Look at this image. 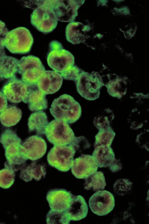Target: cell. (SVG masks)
Here are the masks:
<instances>
[{
  "mask_svg": "<svg viewBox=\"0 0 149 224\" xmlns=\"http://www.w3.org/2000/svg\"><path fill=\"white\" fill-rule=\"evenodd\" d=\"M46 220L48 224H69L70 221L65 211H58L51 209L46 215Z\"/></svg>",
  "mask_w": 149,
  "mask_h": 224,
  "instance_id": "f1b7e54d",
  "label": "cell"
},
{
  "mask_svg": "<svg viewBox=\"0 0 149 224\" xmlns=\"http://www.w3.org/2000/svg\"><path fill=\"white\" fill-rule=\"evenodd\" d=\"M133 183L127 179L117 180L113 185L115 192L117 194L123 195L127 193L131 190Z\"/></svg>",
  "mask_w": 149,
  "mask_h": 224,
  "instance_id": "1f68e13d",
  "label": "cell"
},
{
  "mask_svg": "<svg viewBox=\"0 0 149 224\" xmlns=\"http://www.w3.org/2000/svg\"><path fill=\"white\" fill-rule=\"evenodd\" d=\"M28 89V85L15 76L8 79L1 91L7 100L12 103L16 104L24 100Z\"/></svg>",
  "mask_w": 149,
  "mask_h": 224,
  "instance_id": "7c38bea8",
  "label": "cell"
},
{
  "mask_svg": "<svg viewBox=\"0 0 149 224\" xmlns=\"http://www.w3.org/2000/svg\"><path fill=\"white\" fill-rule=\"evenodd\" d=\"M7 100L3 93L0 91V113L7 106Z\"/></svg>",
  "mask_w": 149,
  "mask_h": 224,
  "instance_id": "8d00e7d4",
  "label": "cell"
},
{
  "mask_svg": "<svg viewBox=\"0 0 149 224\" xmlns=\"http://www.w3.org/2000/svg\"><path fill=\"white\" fill-rule=\"evenodd\" d=\"M34 42L31 32L23 27L8 32L4 40V46L11 53L24 54L30 51Z\"/></svg>",
  "mask_w": 149,
  "mask_h": 224,
  "instance_id": "3957f363",
  "label": "cell"
},
{
  "mask_svg": "<svg viewBox=\"0 0 149 224\" xmlns=\"http://www.w3.org/2000/svg\"><path fill=\"white\" fill-rule=\"evenodd\" d=\"M23 102L28 104L32 112L42 111L48 107L46 95L39 89L37 83L28 85L27 96Z\"/></svg>",
  "mask_w": 149,
  "mask_h": 224,
  "instance_id": "e0dca14e",
  "label": "cell"
},
{
  "mask_svg": "<svg viewBox=\"0 0 149 224\" xmlns=\"http://www.w3.org/2000/svg\"><path fill=\"white\" fill-rule=\"evenodd\" d=\"M36 1V7L30 16L31 23L39 31L50 33L56 28L58 21L52 10V0Z\"/></svg>",
  "mask_w": 149,
  "mask_h": 224,
  "instance_id": "7a4b0ae2",
  "label": "cell"
},
{
  "mask_svg": "<svg viewBox=\"0 0 149 224\" xmlns=\"http://www.w3.org/2000/svg\"><path fill=\"white\" fill-rule=\"evenodd\" d=\"M89 29L87 25H84L79 22L73 21L67 25L65 35L67 40L73 44L83 42L84 33Z\"/></svg>",
  "mask_w": 149,
  "mask_h": 224,
  "instance_id": "44dd1931",
  "label": "cell"
},
{
  "mask_svg": "<svg viewBox=\"0 0 149 224\" xmlns=\"http://www.w3.org/2000/svg\"><path fill=\"white\" fill-rule=\"evenodd\" d=\"M45 134L48 142L54 145H68L75 137L68 123L56 119L49 123L45 129Z\"/></svg>",
  "mask_w": 149,
  "mask_h": 224,
  "instance_id": "8992f818",
  "label": "cell"
},
{
  "mask_svg": "<svg viewBox=\"0 0 149 224\" xmlns=\"http://www.w3.org/2000/svg\"><path fill=\"white\" fill-rule=\"evenodd\" d=\"M50 112L56 119L69 124L76 122L81 115V108L79 103L71 96L64 94L54 100L49 108Z\"/></svg>",
  "mask_w": 149,
  "mask_h": 224,
  "instance_id": "6da1fadb",
  "label": "cell"
},
{
  "mask_svg": "<svg viewBox=\"0 0 149 224\" xmlns=\"http://www.w3.org/2000/svg\"><path fill=\"white\" fill-rule=\"evenodd\" d=\"M48 124L45 112L43 111L35 112L31 114L28 119L29 132H35L38 135H44Z\"/></svg>",
  "mask_w": 149,
  "mask_h": 224,
  "instance_id": "7402d4cb",
  "label": "cell"
},
{
  "mask_svg": "<svg viewBox=\"0 0 149 224\" xmlns=\"http://www.w3.org/2000/svg\"><path fill=\"white\" fill-rule=\"evenodd\" d=\"M6 161L4 168L14 172L22 170L26 165L27 158L25 149L21 144L15 143L10 145L5 149Z\"/></svg>",
  "mask_w": 149,
  "mask_h": 224,
  "instance_id": "8fae6325",
  "label": "cell"
},
{
  "mask_svg": "<svg viewBox=\"0 0 149 224\" xmlns=\"http://www.w3.org/2000/svg\"><path fill=\"white\" fill-rule=\"evenodd\" d=\"M84 1L52 0V11L58 21H74L78 15V10Z\"/></svg>",
  "mask_w": 149,
  "mask_h": 224,
  "instance_id": "9c48e42d",
  "label": "cell"
},
{
  "mask_svg": "<svg viewBox=\"0 0 149 224\" xmlns=\"http://www.w3.org/2000/svg\"><path fill=\"white\" fill-rule=\"evenodd\" d=\"M21 139L16 133L10 129L4 130L0 136V143L4 149L10 145L15 143L21 144Z\"/></svg>",
  "mask_w": 149,
  "mask_h": 224,
  "instance_id": "f546056e",
  "label": "cell"
},
{
  "mask_svg": "<svg viewBox=\"0 0 149 224\" xmlns=\"http://www.w3.org/2000/svg\"><path fill=\"white\" fill-rule=\"evenodd\" d=\"M82 70L77 66L74 65L60 74L64 79L74 81L75 83Z\"/></svg>",
  "mask_w": 149,
  "mask_h": 224,
  "instance_id": "836d02e7",
  "label": "cell"
},
{
  "mask_svg": "<svg viewBox=\"0 0 149 224\" xmlns=\"http://www.w3.org/2000/svg\"><path fill=\"white\" fill-rule=\"evenodd\" d=\"M77 151L81 152L82 151L91 147V144L87 138L83 136L74 137L68 144Z\"/></svg>",
  "mask_w": 149,
  "mask_h": 224,
  "instance_id": "d6a6232c",
  "label": "cell"
},
{
  "mask_svg": "<svg viewBox=\"0 0 149 224\" xmlns=\"http://www.w3.org/2000/svg\"><path fill=\"white\" fill-rule=\"evenodd\" d=\"M74 196L65 189L56 188L47 192L46 199L51 210L63 211L69 208Z\"/></svg>",
  "mask_w": 149,
  "mask_h": 224,
  "instance_id": "5bb4252c",
  "label": "cell"
},
{
  "mask_svg": "<svg viewBox=\"0 0 149 224\" xmlns=\"http://www.w3.org/2000/svg\"><path fill=\"white\" fill-rule=\"evenodd\" d=\"M47 57L48 65L54 71L61 74L74 65V58L69 51L63 48L57 40L51 41Z\"/></svg>",
  "mask_w": 149,
  "mask_h": 224,
  "instance_id": "277c9868",
  "label": "cell"
},
{
  "mask_svg": "<svg viewBox=\"0 0 149 224\" xmlns=\"http://www.w3.org/2000/svg\"><path fill=\"white\" fill-rule=\"evenodd\" d=\"M75 84L79 94L89 100H94L98 98L100 90L105 85L102 77L97 72L90 73L83 70Z\"/></svg>",
  "mask_w": 149,
  "mask_h": 224,
  "instance_id": "5b68a950",
  "label": "cell"
},
{
  "mask_svg": "<svg viewBox=\"0 0 149 224\" xmlns=\"http://www.w3.org/2000/svg\"><path fill=\"white\" fill-rule=\"evenodd\" d=\"M115 135L111 126L108 129L99 131L95 136L94 147L102 145L111 147Z\"/></svg>",
  "mask_w": 149,
  "mask_h": 224,
  "instance_id": "4316f807",
  "label": "cell"
},
{
  "mask_svg": "<svg viewBox=\"0 0 149 224\" xmlns=\"http://www.w3.org/2000/svg\"><path fill=\"white\" fill-rule=\"evenodd\" d=\"M19 60L16 58L7 55L5 51L0 55V81L16 76L18 71Z\"/></svg>",
  "mask_w": 149,
  "mask_h": 224,
  "instance_id": "ffe728a7",
  "label": "cell"
},
{
  "mask_svg": "<svg viewBox=\"0 0 149 224\" xmlns=\"http://www.w3.org/2000/svg\"><path fill=\"white\" fill-rule=\"evenodd\" d=\"M46 174L45 164L36 160L32 161L22 169L19 177L26 182L31 181L33 178L39 181L44 178Z\"/></svg>",
  "mask_w": 149,
  "mask_h": 224,
  "instance_id": "d6986e66",
  "label": "cell"
},
{
  "mask_svg": "<svg viewBox=\"0 0 149 224\" xmlns=\"http://www.w3.org/2000/svg\"><path fill=\"white\" fill-rule=\"evenodd\" d=\"M98 168L92 155L82 154L73 160L71 171L76 178L84 179L96 172Z\"/></svg>",
  "mask_w": 149,
  "mask_h": 224,
  "instance_id": "4fadbf2b",
  "label": "cell"
},
{
  "mask_svg": "<svg viewBox=\"0 0 149 224\" xmlns=\"http://www.w3.org/2000/svg\"><path fill=\"white\" fill-rule=\"evenodd\" d=\"M88 211L84 198L81 195H74L69 208L65 211L70 221H78L85 218Z\"/></svg>",
  "mask_w": 149,
  "mask_h": 224,
  "instance_id": "ac0fdd59",
  "label": "cell"
},
{
  "mask_svg": "<svg viewBox=\"0 0 149 224\" xmlns=\"http://www.w3.org/2000/svg\"><path fill=\"white\" fill-rule=\"evenodd\" d=\"M94 148L92 156L98 167H109L115 159L114 152L111 147L102 145Z\"/></svg>",
  "mask_w": 149,
  "mask_h": 224,
  "instance_id": "603a6c76",
  "label": "cell"
},
{
  "mask_svg": "<svg viewBox=\"0 0 149 224\" xmlns=\"http://www.w3.org/2000/svg\"><path fill=\"white\" fill-rule=\"evenodd\" d=\"M90 208L99 216L106 215L113 209L115 205L114 196L106 190H99L93 195L89 200Z\"/></svg>",
  "mask_w": 149,
  "mask_h": 224,
  "instance_id": "30bf717a",
  "label": "cell"
},
{
  "mask_svg": "<svg viewBox=\"0 0 149 224\" xmlns=\"http://www.w3.org/2000/svg\"><path fill=\"white\" fill-rule=\"evenodd\" d=\"M122 166V164L120 159H115L112 164L108 167L111 172L115 173L121 170Z\"/></svg>",
  "mask_w": 149,
  "mask_h": 224,
  "instance_id": "d590c367",
  "label": "cell"
},
{
  "mask_svg": "<svg viewBox=\"0 0 149 224\" xmlns=\"http://www.w3.org/2000/svg\"><path fill=\"white\" fill-rule=\"evenodd\" d=\"M109 109H106L102 114L95 117L93 123L98 131L108 129L114 118L113 113Z\"/></svg>",
  "mask_w": 149,
  "mask_h": 224,
  "instance_id": "83f0119b",
  "label": "cell"
},
{
  "mask_svg": "<svg viewBox=\"0 0 149 224\" xmlns=\"http://www.w3.org/2000/svg\"><path fill=\"white\" fill-rule=\"evenodd\" d=\"M75 150L69 145H54L48 152L47 160L48 164L60 171H68L72 165Z\"/></svg>",
  "mask_w": 149,
  "mask_h": 224,
  "instance_id": "52a82bcc",
  "label": "cell"
},
{
  "mask_svg": "<svg viewBox=\"0 0 149 224\" xmlns=\"http://www.w3.org/2000/svg\"><path fill=\"white\" fill-rule=\"evenodd\" d=\"M63 80L60 73L54 70H45L38 78L37 84L39 89L45 94H51L60 89Z\"/></svg>",
  "mask_w": 149,
  "mask_h": 224,
  "instance_id": "9a60e30c",
  "label": "cell"
},
{
  "mask_svg": "<svg viewBox=\"0 0 149 224\" xmlns=\"http://www.w3.org/2000/svg\"><path fill=\"white\" fill-rule=\"evenodd\" d=\"M15 176V172L12 170L4 168L0 170V187L10 188L14 183Z\"/></svg>",
  "mask_w": 149,
  "mask_h": 224,
  "instance_id": "4dcf8cb0",
  "label": "cell"
},
{
  "mask_svg": "<svg viewBox=\"0 0 149 224\" xmlns=\"http://www.w3.org/2000/svg\"><path fill=\"white\" fill-rule=\"evenodd\" d=\"M126 84L124 78L117 76L113 79H110L104 85L110 95L120 99L126 93Z\"/></svg>",
  "mask_w": 149,
  "mask_h": 224,
  "instance_id": "d4e9b609",
  "label": "cell"
},
{
  "mask_svg": "<svg viewBox=\"0 0 149 224\" xmlns=\"http://www.w3.org/2000/svg\"><path fill=\"white\" fill-rule=\"evenodd\" d=\"M84 179V188L87 190H102L106 185L104 173L102 171H97Z\"/></svg>",
  "mask_w": 149,
  "mask_h": 224,
  "instance_id": "484cf974",
  "label": "cell"
},
{
  "mask_svg": "<svg viewBox=\"0 0 149 224\" xmlns=\"http://www.w3.org/2000/svg\"><path fill=\"white\" fill-rule=\"evenodd\" d=\"M21 145L25 149L28 159L32 161L37 160L42 157L47 148L45 140L38 135L28 137Z\"/></svg>",
  "mask_w": 149,
  "mask_h": 224,
  "instance_id": "2e32d148",
  "label": "cell"
},
{
  "mask_svg": "<svg viewBox=\"0 0 149 224\" xmlns=\"http://www.w3.org/2000/svg\"><path fill=\"white\" fill-rule=\"evenodd\" d=\"M8 31L4 22L0 20V49H4V40Z\"/></svg>",
  "mask_w": 149,
  "mask_h": 224,
  "instance_id": "e575fe53",
  "label": "cell"
},
{
  "mask_svg": "<svg viewBox=\"0 0 149 224\" xmlns=\"http://www.w3.org/2000/svg\"><path fill=\"white\" fill-rule=\"evenodd\" d=\"M45 67L40 58L29 55L22 57L19 60L18 72L21 80L28 85L37 83Z\"/></svg>",
  "mask_w": 149,
  "mask_h": 224,
  "instance_id": "ba28073f",
  "label": "cell"
},
{
  "mask_svg": "<svg viewBox=\"0 0 149 224\" xmlns=\"http://www.w3.org/2000/svg\"><path fill=\"white\" fill-rule=\"evenodd\" d=\"M22 115L21 109L15 105H8L0 113L1 124L6 127L13 126L20 120Z\"/></svg>",
  "mask_w": 149,
  "mask_h": 224,
  "instance_id": "cb8c5ba5",
  "label": "cell"
}]
</instances>
